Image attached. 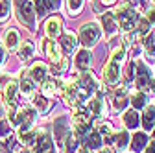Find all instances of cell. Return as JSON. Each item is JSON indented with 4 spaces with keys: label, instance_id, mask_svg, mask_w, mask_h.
<instances>
[{
    "label": "cell",
    "instance_id": "cell-36",
    "mask_svg": "<svg viewBox=\"0 0 155 153\" xmlns=\"http://www.w3.org/2000/svg\"><path fill=\"white\" fill-rule=\"evenodd\" d=\"M150 24H148V21L146 18H142V21H139V30H137V35L139 37H142V35H148V31H150Z\"/></svg>",
    "mask_w": 155,
    "mask_h": 153
},
{
    "label": "cell",
    "instance_id": "cell-8",
    "mask_svg": "<svg viewBox=\"0 0 155 153\" xmlns=\"http://www.w3.org/2000/svg\"><path fill=\"white\" fill-rule=\"evenodd\" d=\"M61 28H63V21L59 17L48 18L46 24H45V31H46V35L50 37V39H55L57 35H61Z\"/></svg>",
    "mask_w": 155,
    "mask_h": 153
},
{
    "label": "cell",
    "instance_id": "cell-5",
    "mask_svg": "<svg viewBox=\"0 0 155 153\" xmlns=\"http://www.w3.org/2000/svg\"><path fill=\"white\" fill-rule=\"evenodd\" d=\"M74 127H76V135H87L91 131V118L89 114L83 112L81 109H74Z\"/></svg>",
    "mask_w": 155,
    "mask_h": 153
},
{
    "label": "cell",
    "instance_id": "cell-41",
    "mask_svg": "<svg viewBox=\"0 0 155 153\" xmlns=\"http://www.w3.org/2000/svg\"><path fill=\"white\" fill-rule=\"evenodd\" d=\"M129 4H131L133 8H140V6L144 4V0H129Z\"/></svg>",
    "mask_w": 155,
    "mask_h": 153
},
{
    "label": "cell",
    "instance_id": "cell-34",
    "mask_svg": "<svg viewBox=\"0 0 155 153\" xmlns=\"http://www.w3.org/2000/svg\"><path fill=\"white\" fill-rule=\"evenodd\" d=\"M127 140H129L127 133H118V135H114V138H113V142L118 146V148H126L127 146Z\"/></svg>",
    "mask_w": 155,
    "mask_h": 153
},
{
    "label": "cell",
    "instance_id": "cell-32",
    "mask_svg": "<svg viewBox=\"0 0 155 153\" xmlns=\"http://www.w3.org/2000/svg\"><path fill=\"white\" fill-rule=\"evenodd\" d=\"M144 50L150 57H155V35H148V39L144 43Z\"/></svg>",
    "mask_w": 155,
    "mask_h": 153
},
{
    "label": "cell",
    "instance_id": "cell-11",
    "mask_svg": "<svg viewBox=\"0 0 155 153\" xmlns=\"http://www.w3.org/2000/svg\"><path fill=\"white\" fill-rule=\"evenodd\" d=\"M118 74H120V68L116 65V61H109L105 65V70H104V78H105V83L113 85L118 81Z\"/></svg>",
    "mask_w": 155,
    "mask_h": 153
},
{
    "label": "cell",
    "instance_id": "cell-46",
    "mask_svg": "<svg viewBox=\"0 0 155 153\" xmlns=\"http://www.w3.org/2000/svg\"><path fill=\"white\" fill-rule=\"evenodd\" d=\"M4 61V50H2V46H0V63Z\"/></svg>",
    "mask_w": 155,
    "mask_h": 153
},
{
    "label": "cell",
    "instance_id": "cell-40",
    "mask_svg": "<svg viewBox=\"0 0 155 153\" xmlns=\"http://www.w3.org/2000/svg\"><path fill=\"white\" fill-rule=\"evenodd\" d=\"M9 135V125L6 120H0V137H8Z\"/></svg>",
    "mask_w": 155,
    "mask_h": 153
},
{
    "label": "cell",
    "instance_id": "cell-9",
    "mask_svg": "<svg viewBox=\"0 0 155 153\" xmlns=\"http://www.w3.org/2000/svg\"><path fill=\"white\" fill-rule=\"evenodd\" d=\"M126 105H127V92H126V89L120 85V87H116V89L113 90V107H114L116 111H122Z\"/></svg>",
    "mask_w": 155,
    "mask_h": 153
},
{
    "label": "cell",
    "instance_id": "cell-47",
    "mask_svg": "<svg viewBox=\"0 0 155 153\" xmlns=\"http://www.w3.org/2000/svg\"><path fill=\"white\" fill-rule=\"evenodd\" d=\"M153 2H155V0H153Z\"/></svg>",
    "mask_w": 155,
    "mask_h": 153
},
{
    "label": "cell",
    "instance_id": "cell-31",
    "mask_svg": "<svg viewBox=\"0 0 155 153\" xmlns=\"http://www.w3.org/2000/svg\"><path fill=\"white\" fill-rule=\"evenodd\" d=\"M146 102H148V98H146V94H142V92H137V94L133 96V100H131V103H133L135 109H142V107H146Z\"/></svg>",
    "mask_w": 155,
    "mask_h": 153
},
{
    "label": "cell",
    "instance_id": "cell-38",
    "mask_svg": "<svg viewBox=\"0 0 155 153\" xmlns=\"http://www.w3.org/2000/svg\"><path fill=\"white\" fill-rule=\"evenodd\" d=\"M144 18L148 21V24H150L151 28H155V8H153V9H150V11L146 13V17H144Z\"/></svg>",
    "mask_w": 155,
    "mask_h": 153
},
{
    "label": "cell",
    "instance_id": "cell-15",
    "mask_svg": "<svg viewBox=\"0 0 155 153\" xmlns=\"http://www.w3.org/2000/svg\"><path fill=\"white\" fill-rule=\"evenodd\" d=\"M46 72H48V67L45 63H35L31 67V70H30L33 81H45L46 80Z\"/></svg>",
    "mask_w": 155,
    "mask_h": 153
},
{
    "label": "cell",
    "instance_id": "cell-23",
    "mask_svg": "<svg viewBox=\"0 0 155 153\" xmlns=\"http://www.w3.org/2000/svg\"><path fill=\"white\" fill-rule=\"evenodd\" d=\"M153 124H155V109L153 107H148L142 114V125L146 131H151L153 129Z\"/></svg>",
    "mask_w": 155,
    "mask_h": 153
},
{
    "label": "cell",
    "instance_id": "cell-21",
    "mask_svg": "<svg viewBox=\"0 0 155 153\" xmlns=\"http://www.w3.org/2000/svg\"><path fill=\"white\" fill-rule=\"evenodd\" d=\"M146 144H148V135L146 133H137L135 138H133V142H131V149L135 153H140L146 148Z\"/></svg>",
    "mask_w": 155,
    "mask_h": 153
},
{
    "label": "cell",
    "instance_id": "cell-26",
    "mask_svg": "<svg viewBox=\"0 0 155 153\" xmlns=\"http://www.w3.org/2000/svg\"><path fill=\"white\" fill-rule=\"evenodd\" d=\"M65 148H67V153H74L76 148H78V135L72 131H68L65 135Z\"/></svg>",
    "mask_w": 155,
    "mask_h": 153
},
{
    "label": "cell",
    "instance_id": "cell-2",
    "mask_svg": "<svg viewBox=\"0 0 155 153\" xmlns=\"http://www.w3.org/2000/svg\"><path fill=\"white\" fill-rule=\"evenodd\" d=\"M118 24H120V28L126 31V33H129V31H133L135 30V26H137V22H139V15L135 13L133 9H129L127 6H124V8H120L118 9Z\"/></svg>",
    "mask_w": 155,
    "mask_h": 153
},
{
    "label": "cell",
    "instance_id": "cell-45",
    "mask_svg": "<svg viewBox=\"0 0 155 153\" xmlns=\"http://www.w3.org/2000/svg\"><path fill=\"white\" fill-rule=\"evenodd\" d=\"M150 87H151V94H155V80L150 81Z\"/></svg>",
    "mask_w": 155,
    "mask_h": 153
},
{
    "label": "cell",
    "instance_id": "cell-25",
    "mask_svg": "<svg viewBox=\"0 0 155 153\" xmlns=\"http://www.w3.org/2000/svg\"><path fill=\"white\" fill-rule=\"evenodd\" d=\"M124 125L127 129H135L139 127V114L135 111H126L124 112Z\"/></svg>",
    "mask_w": 155,
    "mask_h": 153
},
{
    "label": "cell",
    "instance_id": "cell-24",
    "mask_svg": "<svg viewBox=\"0 0 155 153\" xmlns=\"http://www.w3.org/2000/svg\"><path fill=\"white\" fill-rule=\"evenodd\" d=\"M54 133H55V138L57 140H63V137L68 133V125H67V120L65 118H59V120L54 124Z\"/></svg>",
    "mask_w": 155,
    "mask_h": 153
},
{
    "label": "cell",
    "instance_id": "cell-44",
    "mask_svg": "<svg viewBox=\"0 0 155 153\" xmlns=\"http://www.w3.org/2000/svg\"><path fill=\"white\" fill-rule=\"evenodd\" d=\"M98 153H113L109 148H102V149H98Z\"/></svg>",
    "mask_w": 155,
    "mask_h": 153
},
{
    "label": "cell",
    "instance_id": "cell-12",
    "mask_svg": "<svg viewBox=\"0 0 155 153\" xmlns=\"http://www.w3.org/2000/svg\"><path fill=\"white\" fill-rule=\"evenodd\" d=\"M45 52H46V55H48V59L55 65V63H59L63 57H61V50H59V46H57L54 41H45Z\"/></svg>",
    "mask_w": 155,
    "mask_h": 153
},
{
    "label": "cell",
    "instance_id": "cell-19",
    "mask_svg": "<svg viewBox=\"0 0 155 153\" xmlns=\"http://www.w3.org/2000/svg\"><path fill=\"white\" fill-rule=\"evenodd\" d=\"M91 65V52L89 50H80L76 55V67L80 70H87Z\"/></svg>",
    "mask_w": 155,
    "mask_h": 153
},
{
    "label": "cell",
    "instance_id": "cell-43",
    "mask_svg": "<svg viewBox=\"0 0 155 153\" xmlns=\"http://www.w3.org/2000/svg\"><path fill=\"white\" fill-rule=\"evenodd\" d=\"M114 2H116V0H102L104 6H111V4H114Z\"/></svg>",
    "mask_w": 155,
    "mask_h": 153
},
{
    "label": "cell",
    "instance_id": "cell-29",
    "mask_svg": "<svg viewBox=\"0 0 155 153\" xmlns=\"http://www.w3.org/2000/svg\"><path fill=\"white\" fill-rule=\"evenodd\" d=\"M21 90H22L24 96H31L33 90H35L33 80H30V78H22V81H21Z\"/></svg>",
    "mask_w": 155,
    "mask_h": 153
},
{
    "label": "cell",
    "instance_id": "cell-3",
    "mask_svg": "<svg viewBox=\"0 0 155 153\" xmlns=\"http://www.w3.org/2000/svg\"><path fill=\"white\" fill-rule=\"evenodd\" d=\"M63 100L67 105H72L76 107L78 102H81L83 96H81V89H80V83H78V78H74L63 90Z\"/></svg>",
    "mask_w": 155,
    "mask_h": 153
},
{
    "label": "cell",
    "instance_id": "cell-16",
    "mask_svg": "<svg viewBox=\"0 0 155 153\" xmlns=\"http://www.w3.org/2000/svg\"><path fill=\"white\" fill-rule=\"evenodd\" d=\"M85 146L89 149H98L102 146V135L100 131H89L85 135Z\"/></svg>",
    "mask_w": 155,
    "mask_h": 153
},
{
    "label": "cell",
    "instance_id": "cell-6",
    "mask_svg": "<svg viewBox=\"0 0 155 153\" xmlns=\"http://www.w3.org/2000/svg\"><path fill=\"white\" fill-rule=\"evenodd\" d=\"M18 18H21V22L33 30L35 28V11H33V4L31 2H22L21 4V9H18Z\"/></svg>",
    "mask_w": 155,
    "mask_h": 153
},
{
    "label": "cell",
    "instance_id": "cell-39",
    "mask_svg": "<svg viewBox=\"0 0 155 153\" xmlns=\"http://www.w3.org/2000/svg\"><path fill=\"white\" fill-rule=\"evenodd\" d=\"M133 76H135V63H129L126 68V81H131Z\"/></svg>",
    "mask_w": 155,
    "mask_h": 153
},
{
    "label": "cell",
    "instance_id": "cell-22",
    "mask_svg": "<svg viewBox=\"0 0 155 153\" xmlns=\"http://www.w3.org/2000/svg\"><path fill=\"white\" fill-rule=\"evenodd\" d=\"M150 72H148V68L146 67H139V70H137V87L139 89H144L146 85H150Z\"/></svg>",
    "mask_w": 155,
    "mask_h": 153
},
{
    "label": "cell",
    "instance_id": "cell-37",
    "mask_svg": "<svg viewBox=\"0 0 155 153\" xmlns=\"http://www.w3.org/2000/svg\"><path fill=\"white\" fill-rule=\"evenodd\" d=\"M124 55H126V46H120V48H116L113 52V59L114 61H120V59H124Z\"/></svg>",
    "mask_w": 155,
    "mask_h": 153
},
{
    "label": "cell",
    "instance_id": "cell-4",
    "mask_svg": "<svg viewBox=\"0 0 155 153\" xmlns=\"http://www.w3.org/2000/svg\"><path fill=\"white\" fill-rule=\"evenodd\" d=\"M98 37H100V28L96 24H92V22L80 28V39H81L83 46H87V48L94 46V43L98 41Z\"/></svg>",
    "mask_w": 155,
    "mask_h": 153
},
{
    "label": "cell",
    "instance_id": "cell-30",
    "mask_svg": "<svg viewBox=\"0 0 155 153\" xmlns=\"http://www.w3.org/2000/svg\"><path fill=\"white\" fill-rule=\"evenodd\" d=\"M67 8H68V11L76 17L78 13L83 9V0H67Z\"/></svg>",
    "mask_w": 155,
    "mask_h": 153
},
{
    "label": "cell",
    "instance_id": "cell-7",
    "mask_svg": "<svg viewBox=\"0 0 155 153\" xmlns=\"http://www.w3.org/2000/svg\"><path fill=\"white\" fill-rule=\"evenodd\" d=\"M87 114L92 118H100L104 114V100L100 96H92L87 102Z\"/></svg>",
    "mask_w": 155,
    "mask_h": 153
},
{
    "label": "cell",
    "instance_id": "cell-35",
    "mask_svg": "<svg viewBox=\"0 0 155 153\" xmlns=\"http://www.w3.org/2000/svg\"><path fill=\"white\" fill-rule=\"evenodd\" d=\"M100 133H102V137H104L105 144H113L114 135H111V127H109V125H100Z\"/></svg>",
    "mask_w": 155,
    "mask_h": 153
},
{
    "label": "cell",
    "instance_id": "cell-18",
    "mask_svg": "<svg viewBox=\"0 0 155 153\" xmlns=\"http://www.w3.org/2000/svg\"><path fill=\"white\" fill-rule=\"evenodd\" d=\"M33 52H35V48H33V44L30 43V41H24L21 46H18V59H22V61H30L31 57H33Z\"/></svg>",
    "mask_w": 155,
    "mask_h": 153
},
{
    "label": "cell",
    "instance_id": "cell-13",
    "mask_svg": "<svg viewBox=\"0 0 155 153\" xmlns=\"http://www.w3.org/2000/svg\"><path fill=\"white\" fill-rule=\"evenodd\" d=\"M57 8V4L54 2V0H37L35 2V17H45L48 11H52V9H55Z\"/></svg>",
    "mask_w": 155,
    "mask_h": 153
},
{
    "label": "cell",
    "instance_id": "cell-42",
    "mask_svg": "<svg viewBox=\"0 0 155 153\" xmlns=\"http://www.w3.org/2000/svg\"><path fill=\"white\" fill-rule=\"evenodd\" d=\"M146 153H155V142H151V144L146 148Z\"/></svg>",
    "mask_w": 155,
    "mask_h": 153
},
{
    "label": "cell",
    "instance_id": "cell-33",
    "mask_svg": "<svg viewBox=\"0 0 155 153\" xmlns=\"http://www.w3.org/2000/svg\"><path fill=\"white\" fill-rule=\"evenodd\" d=\"M11 9V2L9 0H0V21H6Z\"/></svg>",
    "mask_w": 155,
    "mask_h": 153
},
{
    "label": "cell",
    "instance_id": "cell-27",
    "mask_svg": "<svg viewBox=\"0 0 155 153\" xmlns=\"http://www.w3.org/2000/svg\"><path fill=\"white\" fill-rule=\"evenodd\" d=\"M57 83L55 80H45L43 81V92L46 94V96H55L57 94Z\"/></svg>",
    "mask_w": 155,
    "mask_h": 153
},
{
    "label": "cell",
    "instance_id": "cell-1",
    "mask_svg": "<svg viewBox=\"0 0 155 153\" xmlns=\"http://www.w3.org/2000/svg\"><path fill=\"white\" fill-rule=\"evenodd\" d=\"M26 153H54V142L46 131H35V138L28 144Z\"/></svg>",
    "mask_w": 155,
    "mask_h": 153
},
{
    "label": "cell",
    "instance_id": "cell-17",
    "mask_svg": "<svg viewBox=\"0 0 155 153\" xmlns=\"http://www.w3.org/2000/svg\"><path fill=\"white\" fill-rule=\"evenodd\" d=\"M76 44H78V39H76V35H74V33L68 31V33H65V35L61 37V50H63L65 54L74 52Z\"/></svg>",
    "mask_w": 155,
    "mask_h": 153
},
{
    "label": "cell",
    "instance_id": "cell-20",
    "mask_svg": "<svg viewBox=\"0 0 155 153\" xmlns=\"http://www.w3.org/2000/svg\"><path fill=\"white\" fill-rule=\"evenodd\" d=\"M4 44H6V48H9V50H15V48H17V44H18V31H17V30L9 28V30L4 33Z\"/></svg>",
    "mask_w": 155,
    "mask_h": 153
},
{
    "label": "cell",
    "instance_id": "cell-14",
    "mask_svg": "<svg viewBox=\"0 0 155 153\" xmlns=\"http://www.w3.org/2000/svg\"><path fill=\"white\" fill-rule=\"evenodd\" d=\"M17 90H18V83H17L15 80H9V81L6 83V89H4V98H6L8 105H15Z\"/></svg>",
    "mask_w": 155,
    "mask_h": 153
},
{
    "label": "cell",
    "instance_id": "cell-10",
    "mask_svg": "<svg viewBox=\"0 0 155 153\" xmlns=\"http://www.w3.org/2000/svg\"><path fill=\"white\" fill-rule=\"evenodd\" d=\"M102 26L105 30V35L107 37H113L118 30V22H116V17L113 13H104L102 15Z\"/></svg>",
    "mask_w": 155,
    "mask_h": 153
},
{
    "label": "cell",
    "instance_id": "cell-28",
    "mask_svg": "<svg viewBox=\"0 0 155 153\" xmlns=\"http://www.w3.org/2000/svg\"><path fill=\"white\" fill-rule=\"evenodd\" d=\"M33 107H35L39 112H48L52 105L48 103V100H46V98H43V96H37V98L33 100Z\"/></svg>",
    "mask_w": 155,
    "mask_h": 153
}]
</instances>
